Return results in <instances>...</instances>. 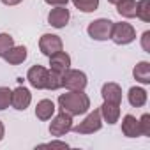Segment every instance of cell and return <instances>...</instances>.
Listing matches in <instances>:
<instances>
[{"mask_svg": "<svg viewBox=\"0 0 150 150\" xmlns=\"http://www.w3.org/2000/svg\"><path fill=\"white\" fill-rule=\"evenodd\" d=\"M21 2L23 0H2V4H6V6H18Z\"/></svg>", "mask_w": 150, "mask_h": 150, "instance_id": "cell-29", "label": "cell"}, {"mask_svg": "<svg viewBox=\"0 0 150 150\" xmlns=\"http://www.w3.org/2000/svg\"><path fill=\"white\" fill-rule=\"evenodd\" d=\"M127 99H129V104L131 106L141 108L146 103V90L141 88V87H131L129 88V94H127Z\"/></svg>", "mask_w": 150, "mask_h": 150, "instance_id": "cell-18", "label": "cell"}, {"mask_svg": "<svg viewBox=\"0 0 150 150\" xmlns=\"http://www.w3.org/2000/svg\"><path fill=\"white\" fill-rule=\"evenodd\" d=\"M87 74L78 69H67L62 72V87L67 90H83L87 87Z\"/></svg>", "mask_w": 150, "mask_h": 150, "instance_id": "cell-3", "label": "cell"}, {"mask_svg": "<svg viewBox=\"0 0 150 150\" xmlns=\"http://www.w3.org/2000/svg\"><path fill=\"white\" fill-rule=\"evenodd\" d=\"M11 94H13V90H9L7 87H0V111L9 108V104H11Z\"/></svg>", "mask_w": 150, "mask_h": 150, "instance_id": "cell-24", "label": "cell"}, {"mask_svg": "<svg viewBox=\"0 0 150 150\" xmlns=\"http://www.w3.org/2000/svg\"><path fill=\"white\" fill-rule=\"evenodd\" d=\"M55 103L53 101H50V99H42V101H39L37 103V106H35V117L39 118V120H50L53 115H55Z\"/></svg>", "mask_w": 150, "mask_h": 150, "instance_id": "cell-16", "label": "cell"}, {"mask_svg": "<svg viewBox=\"0 0 150 150\" xmlns=\"http://www.w3.org/2000/svg\"><path fill=\"white\" fill-rule=\"evenodd\" d=\"M62 48H64V42H62V39H60L58 35H55V34H44V35L39 39V50H41V53L46 55V57H51V55L62 51Z\"/></svg>", "mask_w": 150, "mask_h": 150, "instance_id": "cell-7", "label": "cell"}, {"mask_svg": "<svg viewBox=\"0 0 150 150\" xmlns=\"http://www.w3.org/2000/svg\"><path fill=\"white\" fill-rule=\"evenodd\" d=\"M108 2H110V4H113V6H117L118 2H122V0H108Z\"/></svg>", "mask_w": 150, "mask_h": 150, "instance_id": "cell-31", "label": "cell"}, {"mask_svg": "<svg viewBox=\"0 0 150 150\" xmlns=\"http://www.w3.org/2000/svg\"><path fill=\"white\" fill-rule=\"evenodd\" d=\"M2 58H4L7 64H11V65L23 64V62L27 60V48H25V46H13Z\"/></svg>", "mask_w": 150, "mask_h": 150, "instance_id": "cell-15", "label": "cell"}, {"mask_svg": "<svg viewBox=\"0 0 150 150\" xmlns=\"http://www.w3.org/2000/svg\"><path fill=\"white\" fill-rule=\"evenodd\" d=\"M4 132H6V129H4V124H2V120H0V141L4 139Z\"/></svg>", "mask_w": 150, "mask_h": 150, "instance_id": "cell-30", "label": "cell"}, {"mask_svg": "<svg viewBox=\"0 0 150 150\" xmlns=\"http://www.w3.org/2000/svg\"><path fill=\"white\" fill-rule=\"evenodd\" d=\"M37 148H69V145L64 141H51V143H42Z\"/></svg>", "mask_w": 150, "mask_h": 150, "instance_id": "cell-26", "label": "cell"}, {"mask_svg": "<svg viewBox=\"0 0 150 150\" xmlns=\"http://www.w3.org/2000/svg\"><path fill=\"white\" fill-rule=\"evenodd\" d=\"M148 39H150V32L146 30V32H143V35H141V46H143L145 51H150V42H148Z\"/></svg>", "mask_w": 150, "mask_h": 150, "instance_id": "cell-27", "label": "cell"}, {"mask_svg": "<svg viewBox=\"0 0 150 150\" xmlns=\"http://www.w3.org/2000/svg\"><path fill=\"white\" fill-rule=\"evenodd\" d=\"M122 132L127 138H138L141 136V129H139V120L132 115H125L122 118Z\"/></svg>", "mask_w": 150, "mask_h": 150, "instance_id": "cell-14", "label": "cell"}, {"mask_svg": "<svg viewBox=\"0 0 150 150\" xmlns=\"http://www.w3.org/2000/svg\"><path fill=\"white\" fill-rule=\"evenodd\" d=\"M71 67V57L65 53V51H58L55 55L50 57V69L55 71V72H64Z\"/></svg>", "mask_w": 150, "mask_h": 150, "instance_id": "cell-12", "label": "cell"}, {"mask_svg": "<svg viewBox=\"0 0 150 150\" xmlns=\"http://www.w3.org/2000/svg\"><path fill=\"white\" fill-rule=\"evenodd\" d=\"M111 27H113V21L108 20V18H99V20H94L88 28H87V34L94 39V41H108L110 35H111Z\"/></svg>", "mask_w": 150, "mask_h": 150, "instance_id": "cell-5", "label": "cell"}, {"mask_svg": "<svg viewBox=\"0 0 150 150\" xmlns=\"http://www.w3.org/2000/svg\"><path fill=\"white\" fill-rule=\"evenodd\" d=\"M30 103H32V94H30L28 88L18 87V88L13 90V94H11V104H13L14 110L25 111V110L30 106Z\"/></svg>", "mask_w": 150, "mask_h": 150, "instance_id": "cell-9", "label": "cell"}, {"mask_svg": "<svg viewBox=\"0 0 150 150\" xmlns=\"http://www.w3.org/2000/svg\"><path fill=\"white\" fill-rule=\"evenodd\" d=\"M99 110H101V117L104 118V122H108V124H117L118 122V118H120V104L118 103L104 101Z\"/></svg>", "mask_w": 150, "mask_h": 150, "instance_id": "cell-11", "label": "cell"}, {"mask_svg": "<svg viewBox=\"0 0 150 150\" xmlns=\"http://www.w3.org/2000/svg\"><path fill=\"white\" fill-rule=\"evenodd\" d=\"M46 88H48V90H58V88H62V74H60V72H55V71L50 69Z\"/></svg>", "mask_w": 150, "mask_h": 150, "instance_id": "cell-22", "label": "cell"}, {"mask_svg": "<svg viewBox=\"0 0 150 150\" xmlns=\"http://www.w3.org/2000/svg\"><path fill=\"white\" fill-rule=\"evenodd\" d=\"M110 39L115 42V44H131L134 39H136V30L131 23H125V21H120V23H113L111 27V35Z\"/></svg>", "mask_w": 150, "mask_h": 150, "instance_id": "cell-2", "label": "cell"}, {"mask_svg": "<svg viewBox=\"0 0 150 150\" xmlns=\"http://www.w3.org/2000/svg\"><path fill=\"white\" fill-rule=\"evenodd\" d=\"M136 0H122V2L117 4V13L122 18H134L136 16Z\"/></svg>", "mask_w": 150, "mask_h": 150, "instance_id": "cell-19", "label": "cell"}, {"mask_svg": "<svg viewBox=\"0 0 150 150\" xmlns=\"http://www.w3.org/2000/svg\"><path fill=\"white\" fill-rule=\"evenodd\" d=\"M48 74H50V69H46L42 65H34L27 72V80L34 88L42 90V88H46V83H48Z\"/></svg>", "mask_w": 150, "mask_h": 150, "instance_id": "cell-8", "label": "cell"}, {"mask_svg": "<svg viewBox=\"0 0 150 150\" xmlns=\"http://www.w3.org/2000/svg\"><path fill=\"white\" fill-rule=\"evenodd\" d=\"M69 18H71V13L65 6H57L55 9L50 11L48 14V23L55 28H64L67 23H69Z\"/></svg>", "mask_w": 150, "mask_h": 150, "instance_id": "cell-10", "label": "cell"}, {"mask_svg": "<svg viewBox=\"0 0 150 150\" xmlns=\"http://www.w3.org/2000/svg\"><path fill=\"white\" fill-rule=\"evenodd\" d=\"M14 46V39H13V35H9V34H0V57H4L11 48Z\"/></svg>", "mask_w": 150, "mask_h": 150, "instance_id": "cell-23", "label": "cell"}, {"mask_svg": "<svg viewBox=\"0 0 150 150\" xmlns=\"http://www.w3.org/2000/svg\"><path fill=\"white\" fill-rule=\"evenodd\" d=\"M58 108L60 111H65L72 117L83 115L90 108V99L83 90H69L58 97Z\"/></svg>", "mask_w": 150, "mask_h": 150, "instance_id": "cell-1", "label": "cell"}, {"mask_svg": "<svg viewBox=\"0 0 150 150\" xmlns=\"http://www.w3.org/2000/svg\"><path fill=\"white\" fill-rule=\"evenodd\" d=\"M72 4L81 13H94L99 7V0H72Z\"/></svg>", "mask_w": 150, "mask_h": 150, "instance_id": "cell-21", "label": "cell"}, {"mask_svg": "<svg viewBox=\"0 0 150 150\" xmlns=\"http://www.w3.org/2000/svg\"><path fill=\"white\" fill-rule=\"evenodd\" d=\"M44 2L46 4H50V6H67V2H69V0H44Z\"/></svg>", "mask_w": 150, "mask_h": 150, "instance_id": "cell-28", "label": "cell"}, {"mask_svg": "<svg viewBox=\"0 0 150 150\" xmlns=\"http://www.w3.org/2000/svg\"><path fill=\"white\" fill-rule=\"evenodd\" d=\"M139 129H141V136H150V115L145 113L139 118Z\"/></svg>", "mask_w": 150, "mask_h": 150, "instance_id": "cell-25", "label": "cell"}, {"mask_svg": "<svg viewBox=\"0 0 150 150\" xmlns=\"http://www.w3.org/2000/svg\"><path fill=\"white\" fill-rule=\"evenodd\" d=\"M71 129H72V115H69L65 111H60L50 124V134L57 136V138L67 134Z\"/></svg>", "mask_w": 150, "mask_h": 150, "instance_id": "cell-6", "label": "cell"}, {"mask_svg": "<svg viewBox=\"0 0 150 150\" xmlns=\"http://www.w3.org/2000/svg\"><path fill=\"white\" fill-rule=\"evenodd\" d=\"M101 96H103V99L104 101H110V103H122V88H120V85L118 83H113V81H110V83H104L103 85V88H101Z\"/></svg>", "mask_w": 150, "mask_h": 150, "instance_id": "cell-13", "label": "cell"}, {"mask_svg": "<svg viewBox=\"0 0 150 150\" xmlns=\"http://www.w3.org/2000/svg\"><path fill=\"white\" fill-rule=\"evenodd\" d=\"M103 127V117H101V110H94L92 113L87 115V118L83 122H80L78 125H72L71 131H74L76 134H92L101 131Z\"/></svg>", "mask_w": 150, "mask_h": 150, "instance_id": "cell-4", "label": "cell"}, {"mask_svg": "<svg viewBox=\"0 0 150 150\" xmlns=\"http://www.w3.org/2000/svg\"><path fill=\"white\" fill-rule=\"evenodd\" d=\"M136 16L145 23L150 21V0H139L136 6Z\"/></svg>", "mask_w": 150, "mask_h": 150, "instance_id": "cell-20", "label": "cell"}, {"mask_svg": "<svg viewBox=\"0 0 150 150\" xmlns=\"http://www.w3.org/2000/svg\"><path fill=\"white\" fill-rule=\"evenodd\" d=\"M132 74H134V80L143 83V85H148L150 83V64L146 60H141L134 65L132 69Z\"/></svg>", "mask_w": 150, "mask_h": 150, "instance_id": "cell-17", "label": "cell"}]
</instances>
